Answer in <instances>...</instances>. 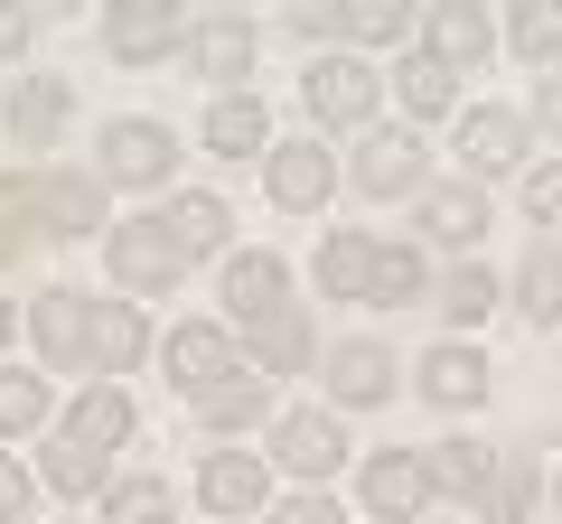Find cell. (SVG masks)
Instances as JSON below:
<instances>
[{
    "instance_id": "6da1fadb",
    "label": "cell",
    "mask_w": 562,
    "mask_h": 524,
    "mask_svg": "<svg viewBox=\"0 0 562 524\" xmlns=\"http://www.w3.org/2000/svg\"><path fill=\"white\" fill-rule=\"evenodd\" d=\"M281 291H291L281 253H235V262H225V309L244 319L262 375H301V365H310V328H301V309L281 300Z\"/></svg>"
},
{
    "instance_id": "7a4b0ae2",
    "label": "cell",
    "mask_w": 562,
    "mask_h": 524,
    "mask_svg": "<svg viewBox=\"0 0 562 524\" xmlns=\"http://www.w3.org/2000/svg\"><path fill=\"white\" fill-rule=\"evenodd\" d=\"M103 253H113V282L140 291V300H160V291L188 272V253H179V235H169V216H122Z\"/></svg>"
},
{
    "instance_id": "3957f363",
    "label": "cell",
    "mask_w": 562,
    "mask_h": 524,
    "mask_svg": "<svg viewBox=\"0 0 562 524\" xmlns=\"http://www.w3.org/2000/svg\"><path fill=\"white\" fill-rule=\"evenodd\" d=\"M179 38H188L179 0H113V10H103V57L113 66H160Z\"/></svg>"
},
{
    "instance_id": "277c9868",
    "label": "cell",
    "mask_w": 562,
    "mask_h": 524,
    "mask_svg": "<svg viewBox=\"0 0 562 524\" xmlns=\"http://www.w3.org/2000/svg\"><path fill=\"white\" fill-rule=\"evenodd\" d=\"M179 141H169V122H103V150H94V179L103 187H160Z\"/></svg>"
},
{
    "instance_id": "5b68a950",
    "label": "cell",
    "mask_w": 562,
    "mask_h": 524,
    "mask_svg": "<svg viewBox=\"0 0 562 524\" xmlns=\"http://www.w3.org/2000/svg\"><path fill=\"white\" fill-rule=\"evenodd\" d=\"M301 94H310V122H328V132H357L366 113H375V66H357V57H319L301 76Z\"/></svg>"
},
{
    "instance_id": "8992f818",
    "label": "cell",
    "mask_w": 562,
    "mask_h": 524,
    "mask_svg": "<svg viewBox=\"0 0 562 524\" xmlns=\"http://www.w3.org/2000/svg\"><path fill=\"white\" fill-rule=\"evenodd\" d=\"M29 328H38V356L47 365H94V300L85 291H38L29 300Z\"/></svg>"
},
{
    "instance_id": "52a82bcc",
    "label": "cell",
    "mask_w": 562,
    "mask_h": 524,
    "mask_svg": "<svg viewBox=\"0 0 562 524\" xmlns=\"http://www.w3.org/2000/svg\"><path fill=\"white\" fill-rule=\"evenodd\" d=\"M357 487H366V515L413 524V515H422V497H431V468H422V449H375Z\"/></svg>"
},
{
    "instance_id": "ba28073f",
    "label": "cell",
    "mask_w": 562,
    "mask_h": 524,
    "mask_svg": "<svg viewBox=\"0 0 562 524\" xmlns=\"http://www.w3.org/2000/svg\"><path fill=\"white\" fill-rule=\"evenodd\" d=\"M272 459L291 468V478H328V468H347V431L328 422V412H281L272 422Z\"/></svg>"
},
{
    "instance_id": "9c48e42d",
    "label": "cell",
    "mask_w": 562,
    "mask_h": 524,
    "mask_svg": "<svg viewBox=\"0 0 562 524\" xmlns=\"http://www.w3.org/2000/svg\"><path fill=\"white\" fill-rule=\"evenodd\" d=\"M66 113H76V84L66 76H29L20 94H10V150H57Z\"/></svg>"
},
{
    "instance_id": "30bf717a",
    "label": "cell",
    "mask_w": 562,
    "mask_h": 524,
    "mask_svg": "<svg viewBox=\"0 0 562 524\" xmlns=\"http://www.w3.org/2000/svg\"><path fill=\"white\" fill-rule=\"evenodd\" d=\"M328 187H338V160H328L319 141H281V150H272V206H291V216H319Z\"/></svg>"
},
{
    "instance_id": "8fae6325",
    "label": "cell",
    "mask_w": 562,
    "mask_h": 524,
    "mask_svg": "<svg viewBox=\"0 0 562 524\" xmlns=\"http://www.w3.org/2000/svg\"><path fill=\"white\" fill-rule=\"evenodd\" d=\"M422 468H431V497H460V505L497 497V449H479V441H431Z\"/></svg>"
},
{
    "instance_id": "7c38bea8",
    "label": "cell",
    "mask_w": 562,
    "mask_h": 524,
    "mask_svg": "<svg viewBox=\"0 0 562 524\" xmlns=\"http://www.w3.org/2000/svg\"><path fill=\"white\" fill-rule=\"evenodd\" d=\"M235 365H244V356H235V338H225L216 319H188V328H169V375H179L188 394H206V384H225Z\"/></svg>"
},
{
    "instance_id": "4fadbf2b",
    "label": "cell",
    "mask_w": 562,
    "mask_h": 524,
    "mask_svg": "<svg viewBox=\"0 0 562 524\" xmlns=\"http://www.w3.org/2000/svg\"><path fill=\"white\" fill-rule=\"evenodd\" d=\"M422 38H431V57H441L450 76H460V66H479L487 47H497V29H487V10H479V0H441V10L422 20Z\"/></svg>"
},
{
    "instance_id": "5bb4252c",
    "label": "cell",
    "mask_w": 562,
    "mask_h": 524,
    "mask_svg": "<svg viewBox=\"0 0 562 524\" xmlns=\"http://www.w3.org/2000/svg\"><path fill=\"white\" fill-rule=\"evenodd\" d=\"M198 497L216 505V515H262L272 478H262V459H254V449H216V459H206V478H198Z\"/></svg>"
},
{
    "instance_id": "9a60e30c",
    "label": "cell",
    "mask_w": 562,
    "mask_h": 524,
    "mask_svg": "<svg viewBox=\"0 0 562 524\" xmlns=\"http://www.w3.org/2000/svg\"><path fill=\"white\" fill-rule=\"evenodd\" d=\"M38 216H47V235H94V225H103V179H85V169H47V179H38Z\"/></svg>"
},
{
    "instance_id": "2e32d148",
    "label": "cell",
    "mask_w": 562,
    "mask_h": 524,
    "mask_svg": "<svg viewBox=\"0 0 562 524\" xmlns=\"http://www.w3.org/2000/svg\"><path fill=\"white\" fill-rule=\"evenodd\" d=\"M384 394H394V356L384 346H366V338L328 346V403H384Z\"/></svg>"
},
{
    "instance_id": "e0dca14e",
    "label": "cell",
    "mask_w": 562,
    "mask_h": 524,
    "mask_svg": "<svg viewBox=\"0 0 562 524\" xmlns=\"http://www.w3.org/2000/svg\"><path fill=\"white\" fill-rule=\"evenodd\" d=\"M57 441H76V449H94V459H113V449L132 441V403H122L113 384H94V394H76V412H66Z\"/></svg>"
},
{
    "instance_id": "ac0fdd59",
    "label": "cell",
    "mask_w": 562,
    "mask_h": 524,
    "mask_svg": "<svg viewBox=\"0 0 562 524\" xmlns=\"http://www.w3.org/2000/svg\"><path fill=\"white\" fill-rule=\"evenodd\" d=\"M460 160H469V169H516V160H525V113L479 103V113L460 122Z\"/></svg>"
},
{
    "instance_id": "d6986e66",
    "label": "cell",
    "mask_w": 562,
    "mask_h": 524,
    "mask_svg": "<svg viewBox=\"0 0 562 524\" xmlns=\"http://www.w3.org/2000/svg\"><path fill=\"white\" fill-rule=\"evenodd\" d=\"M357 187H366V197H403V187H422V141H413V132H375V141L357 150Z\"/></svg>"
},
{
    "instance_id": "ffe728a7",
    "label": "cell",
    "mask_w": 562,
    "mask_h": 524,
    "mask_svg": "<svg viewBox=\"0 0 562 524\" xmlns=\"http://www.w3.org/2000/svg\"><path fill=\"white\" fill-rule=\"evenodd\" d=\"M413 375H422V394H431V403H450V412L487 394V356H479V346H431Z\"/></svg>"
},
{
    "instance_id": "44dd1931",
    "label": "cell",
    "mask_w": 562,
    "mask_h": 524,
    "mask_svg": "<svg viewBox=\"0 0 562 524\" xmlns=\"http://www.w3.org/2000/svg\"><path fill=\"white\" fill-rule=\"evenodd\" d=\"M150 356V328H140L132 300H94V375H132Z\"/></svg>"
},
{
    "instance_id": "7402d4cb",
    "label": "cell",
    "mask_w": 562,
    "mask_h": 524,
    "mask_svg": "<svg viewBox=\"0 0 562 524\" xmlns=\"http://www.w3.org/2000/svg\"><path fill=\"white\" fill-rule=\"evenodd\" d=\"M262 403H272V375H262V365H235L225 384H206V394H198V422L244 431V422H262Z\"/></svg>"
},
{
    "instance_id": "603a6c76",
    "label": "cell",
    "mask_w": 562,
    "mask_h": 524,
    "mask_svg": "<svg viewBox=\"0 0 562 524\" xmlns=\"http://www.w3.org/2000/svg\"><path fill=\"white\" fill-rule=\"evenodd\" d=\"M206 150H216V160L272 150V113H262L254 94H216V113H206Z\"/></svg>"
},
{
    "instance_id": "cb8c5ba5",
    "label": "cell",
    "mask_w": 562,
    "mask_h": 524,
    "mask_svg": "<svg viewBox=\"0 0 562 524\" xmlns=\"http://www.w3.org/2000/svg\"><path fill=\"white\" fill-rule=\"evenodd\" d=\"M188 57H198L206 84H225V94H235L244 66H254V29H244V20H206L198 38H188Z\"/></svg>"
},
{
    "instance_id": "d4e9b609",
    "label": "cell",
    "mask_w": 562,
    "mask_h": 524,
    "mask_svg": "<svg viewBox=\"0 0 562 524\" xmlns=\"http://www.w3.org/2000/svg\"><path fill=\"white\" fill-rule=\"evenodd\" d=\"M422 235L431 243H479L487 235V197L479 187H431V197H422Z\"/></svg>"
},
{
    "instance_id": "484cf974",
    "label": "cell",
    "mask_w": 562,
    "mask_h": 524,
    "mask_svg": "<svg viewBox=\"0 0 562 524\" xmlns=\"http://www.w3.org/2000/svg\"><path fill=\"white\" fill-rule=\"evenodd\" d=\"M422 291H431V272H422L413 243H375V282H366V309H413Z\"/></svg>"
},
{
    "instance_id": "4316f807",
    "label": "cell",
    "mask_w": 562,
    "mask_h": 524,
    "mask_svg": "<svg viewBox=\"0 0 562 524\" xmlns=\"http://www.w3.org/2000/svg\"><path fill=\"white\" fill-rule=\"evenodd\" d=\"M366 282H375V243L366 235H328L319 243V291L328 300H366Z\"/></svg>"
},
{
    "instance_id": "83f0119b",
    "label": "cell",
    "mask_w": 562,
    "mask_h": 524,
    "mask_svg": "<svg viewBox=\"0 0 562 524\" xmlns=\"http://www.w3.org/2000/svg\"><path fill=\"white\" fill-rule=\"evenodd\" d=\"M103 524H179V487H169V478H122V487H103Z\"/></svg>"
},
{
    "instance_id": "f1b7e54d",
    "label": "cell",
    "mask_w": 562,
    "mask_h": 524,
    "mask_svg": "<svg viewBox=\"0 0 562 524\" xmlns=\"http://www.w3.org/2000/svg\"><path fill=\"white\" fill-rule=\"evenodd\" d=\"M225 225H235V216H225V197H206V187L169 197V235H179V253H188V262H198V253H216V243H225Z\"/></svg>"
},
{
    "instance_id": "f546056e",
    "label": "cell",
    "mask_w": 562,
    "mask_h": 524,
    "mask_svg": "<svg viewBox=\"0 0 562 524\" xmlns=\"http://www.w3.org/2000/svg\"><path fill=\"white\" fill-rule=\"evenodd\" d=\"M516 300H525V319H535V328H562V243H535V253H525Z\"/></svg>"
},
{
    "instance_id": "4dcf8cb0",
    "label": "cell",
    "mask_w": 562,
    "mask_h": 524,
    "mask_svg": "<svg viewBox=\"0 0 562 524\" xmlns=\"http://www.w3.org/2000/svg\"><path fill=\"white\" fill-rule=\"evenodd\" d=\"M338 38L403 47V38H413V10H403V0H338Z\"/></svg>"
},
{
    "instance_id": "1f68e13d",
    "label": "cell",
    "mask_w": 562,
    "mask_h": 524,
    "mask_svg": "<svg viewBox=\"0 0 562 524\" xmlns=\"http://www.w3.org/2000/svg\"><path fill=\"white\" fill-rule=\"evenodd\" d=\"M506 38H516L525 66H543V76H553V57H562V0H525L516 20H506Z\"/></svg>"
},
{
    "instance_id": "d6a6232c",
    "label": "cell",
    "mask_w": 562,
    "mask_h": 524,
    "mask_svg": "<svg viewBox=\"0 0 562 524\" xmlns=\"http://www.w3.org/2000/svg\"><path fill=\"white\" fill-rule=\"evenodd\" d=\"M29 235H47V216H38V179H0V262H20Z\"/></svg>"
},
{
    "instance_id": "836d02e7",
    "label": "cell",
    "mask_w": 562,
    "mask_h": 524,
    "mask_svg": "<svg viewBox=\"0 0 562 524\" xmlns=\"http://www.w3.org/2000/svg\"><path fill=\"white\" fill-rule=\"evenodd\" d=\"M47 412H57L47 375H0V431H10V441H20V431H38Z\"/></svg>"
},
{
    "instance_id": "e575fe53",
    "label": "cell",
    "mask_w": 562,
    "mask_h": 524,
    "mask_svg": "<svg viewBox=\"0 0 562 524\" xmlns=\"http://www.w3.org/2000/svg\"><path fill=\"white\" fill-rule=\"evenodd\" d=\"M394 94L413 103V113H450V66L422 47V57H403V66H394Z\"/></svg>"
},
{
    "instance_id": "d590c367",
    "label": "cell",
    "mask_w": 562,
    "mask_h": 524,
    "mask_svg": "<svg viewBox=\"0 0 562 524\" xmlns=\"http://www.w3.org/2000/svg\"><path fill=\"white\" fill-rule=\"evenodd\" d=\"M431 300H441V309H450V319H460V328H479L487 309H497V282H487L479 262H469V272H450V282L431 291Z\"/></svg>"
},
{
    "instance_id": "8d00e7d4",
    "label": "cell",
    "mask_w": 562,
    "mask_h": 524,
    "mask_svg": "<svg viewBox=\"0 0 562 524\" xmlns=\"http://www.w3.org/2000/svg\"><path fill=\"white\" fill-rule=\"evenodd\" d=\"M47 487H57V497H94L103 459H94V449H76V441H57V449H47Z\"/></svg>"
},
{
    "instance_id": "74e56055",
    "label": "cell",
    "mask_w": 562,
    "mask_h": 524,
    "mask_svg": "<svg viewBox=\"0 0 562 524\" xmlns=\"http://www.w3.org/2000/svg\"><path fill=\"white\" fill-rule=\"evenodd\" d=\"M525 216H535V225H562V160L525 179Z\"/></svg>"
},
{
    "instance_id": "f35d334b",
    "label": "cell",
    "mask_w": 562,
    "mask_h": 524,
    "mask_svg": "<svg viewBox=\"0 0 562 524\" xmlns=\"http://www.w3.org/2000/svg\"><path fill=\"white\" fill-rule=\"evenodd\" d=\"M525 505H535V478H525V468H506L497 497H487V515H497V524H525Z\"/></svg>"
},
{
    "instance_id": "ab89813d",
    "label": "cell",
    "mask_w": 562,
    "mask_h": 524,
    "mask_svg": "<svg viewBox=\"0 0 562 524\" xmlns=\"http://www.w3.org/2000/svg\"><path fill=\"white\" fill-rule=\"evenodd\" d=\"M29 505H38V487H29L20 468L0 459V524H29Z\"/></svg>"
},
{
    "instance_id": "60d3db41",
    "label": "cell",
    "mask_w": 562,
    "mask_h": 524,
    "mask_svg": "<svg viewBox=\"0 0 562 524\" xmlns=\"http://www.w3.org/2000/svg\"><path fill=\"white\" fill-rule=\"evenodd\" d=\"M272 524H347V505H328V497H291V505H272Z\"/></svg>"
},
{
    "instance_id": "b9f144b4",
    "label": "cell",
    "mask_w": 562,
    "mask_h": 524,
    "mask_svg": "<svg viewBox=\"0 0 562 524\" xmlns=\"http://www.w3.org/2000/svg\"><path fill=\"white\" fill-rule=\"evenodd\" d=\"M29 47V10H10V0H0V57H20Z\"/></svg>"
},
{
    "instance_id": "7bdbcfd3",
    "label": "cell",
    "mask_w": 562,
    "mask_h": 524,
    "mask_svg": "<svg viewBox=\"0 0 562 524\" xmlns=\"http://www.w3.org/2000/svg\"><path fill=\"white\" fill-rule=\"evenodd\" d=\"M543 132L562 141V76H543Z\"/></svg>"
},
{
    "instance_id": "ee69618b",
    "label": "cell",
    "mask_w": 562,
    "mask_h": 524,
    "mask_svg": "<svg viewBox=\"0 0 562 524\" xmlns=\"http://www.w3.org/2000/svg\"><path fill=\"white\" fill-rule=\"evenodd\" d=\"M0 338H10V300H0Z\"/></svg>"
},
{
    "instance_id": "f6af8a7d",
    "label": "cell",
    "mask_w": 562,
    "mask_h": 524,
    "mask_svg": "<svg viewBox=\"0 0 562 524\" xmlns=\"http://www.w3.org/2000/svg\"><path fill=\"white\" fill-rule=\"evenodd\" d=\"M553 487H562V478H553Z\"/></svg>"
}]
</instances>
